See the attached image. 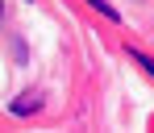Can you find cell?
Segmentation results:
<instances>
[{
	"label": "cell",
	"mask_w": 154,
	"mask_h": 133,
	"mask_svg": "<svg viewBox=\"0 0 154 133\" xmlns=\"http://www.w3.org/2000/svg\"><path fill=\"white\" fill-rule=\"evenodd\" d=\"M0 17H4V4H0Z\"/></svg>",
	"instance_id": "obj_3"
},
{
	"label": "cell",
	"mask_w": 154,
	"mask_h": 133,
	"mask_svg": "<svg viewBox=\"0 0 154 133\" xmlns=\"http://www.w3.org/2000/svg\"><path fill=\"white\" fill-rule=\"evenodd\" d=\"M88 4H92V8H100V13H104V17H108V21H117V8H112L108 0H88Z\"/></svg>",
	"instance_id": "obj_1"
},
{
	"label": "cell",
	"mask_w": 154,
	"mask_h": 133,
	"mask_svg": "<svg viewBox=\"0 0 154 133\" xmlns=\"http://www.w3.org/2000/svg\"><path fill=\"white\" fill-rule=\"evenodd\" d=\"M133 62H142V67H146V71L154 75V58H146V54H137V50H133Z\"/></svg>",
	"instance_id": "obj_2"
}]
</instances>
